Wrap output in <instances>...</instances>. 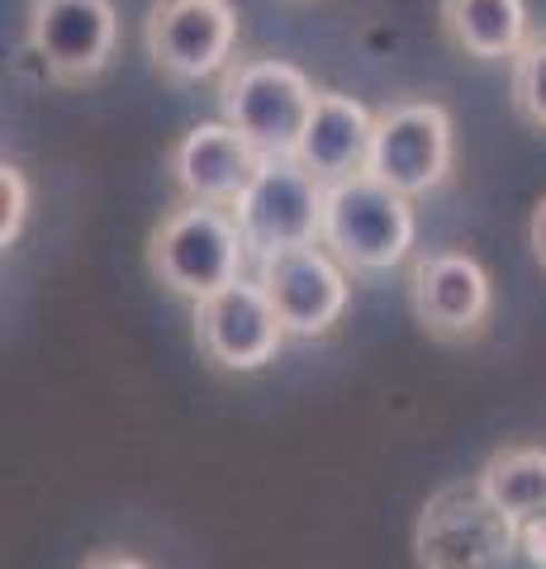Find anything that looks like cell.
<instances>
[{"label": "cell", "mask_w": 546, "mask_h": 569, "mask_svg": "<svg viewBox=\"0 0 546 569\" xmlns=\"http://www.w3.org/2000/svg\"><path fill=\"white\" fill-rule=\"evenodd\" d=\"M248 266V242L234 219V209L186 200L167 209L148 233V271L167 295L200 305L219 295L224 284L242 280Z\"/></svg>", "instance_id": "6da1fadb"}, {"label": "cell", "mask_w": 546, "mask_h": 569, "mask_svg": "<svg viewBox=\"0 0 546 569\" xmlns=\"http://www.w3.org/2000/svg\"><path fill=\"white\" fill-rule=\"evenodd\" d=\"M518 518L504 512L475 479L433 489L414 522L418 569H508L518 556Z\"/></svg>", "instance_id": "7a4b0ae2"}, {"label": "cell", "mask_w": 546, "mask_h": 569, "mask_svg": "<svg viewBox=\"0 0 546 569\" xmlns=\"http://www.w3.org/2000/svg\"><path fill=\"white\" fill-rule=\"evenodd\" d=\"M414 204L409 194L385 186L380 176L357 171L324 190V233L319 242L351 276H385L414 247Z\"/></svg>", "instance_id": "3957f363"}, {"label": "cell", "mask_w": 546, "mask_h": 569, "mask_svg": "<svg viewBox=\"0 0 546 569\" xmlns=\"http://www.w3.org/2000/svg\"><path fill=\"white\" fill-rule=\"evenodd\" d=\"M314 96H319L314 81L295 62L280 58H238L219 86L224 119L242 138H252L267 157H295Z\"/></svg>", "instance_id": "277c9868"}, {"label": "cell", "mask_w": 546, "mask_h": 569, "mask_svg": "<svg viewBox=\"0 0 546 569\" xmlns=\"http://www.w3.org/2000/svg\"><path fill=\"white\" fill-rule=\"evenodd\" d=\"M324 181L305 171L295 157H267L257 181L242 190L234 219L248 242V257H276L286 247L319 242L324 233Z\"/></svg>", "instance_id": "5b68a950"}, {"label": "cell", "mask_w": 546, "mask_h": 569, "mask_svg": "<svg viewBox=\"0 0 546 569\" xmlns=\"http://www.w3.org/2000/svg\"><path fill=\"white\" fill-rule=\"evenodd\" d=\"M190 309H196V347L224 376H252L271 366L290 337L261 280H234Z\"/></svg>", "instance_id": "8992f818"}, {"label": "cell", "mask_w": 546, "mask_h": 569, "mask_svg": "<svg viewBox=\"0 0 546 569\" xmlns=\"http://www.w3.org/2000/svg\"><path fill=\"white\" fill-rule=\"evenodd\" d=\"M451 114L437 100H395L376 114V138H371V176L399 194L437 190L451 176Z\"/></svg>", "instance_id": "52a82bcc"}, {"label": "cell", "mask_w": 546, "mask_h": 569, "mask_svg": "<svg viewBox=\"0 0 546 569\" xmlns=\"http://www.w3.org/2000/svg\"><path fill=\"white\" fill-rule=\"evenodd\" d=\"M143 48L167 81H205L234 62V0H157L143 24Z\"/></svg>", "instance_id": "ba28073f"}, {"label": "cell", "mask_w": 546, "mask_h": 569, "mask_svg": "<svg viewBox=\"0 0 546 569\" xmlns=\"http://www.w3.org/2000/svg\"><path fill=\"white\" fill-rule=\"evenodd\" d=\"M409 305L418 328L433 342L461 347L489 328L495 284H489V271L470 252H451V247L447 252H423L409 266Z\"/></svg>", "instance_id": "9c48e42d"}, {"label": "cell", "mask_w": 546, "mask_h": 569, "mask_svg": "<svg viewBox=\"0 0 546 569\" xmlns=\"http://www.w3.org/2000/svg\"><path fill=\"white\" fill-rule=\"evenodd\" d=\"M257 280L267 284L271 305L290 337H328L343 323L351 299V271L328 252L324 242L286 247L257 261Z\"/></svg>", "instance_id": "30bf717a"}, {"label": "cell", "mask_w": 546, "mask_h": 569, "mask_svg": "<svg viewBox=\"0 0 546 569\" xmlns=\"http://www.w3.org/2000/svg\"><path fill=\"white\" fill-rule=\"evenodd\" d=\"M29 48L52 86H86L115 62L119 14L110 0H33Z\"/></svg>", "instance_id": "8fae6325"}, {"label": "cell", "mask_w": 546, "mask_h": 569, "mask_svg": "<svg viewBox=\"0 0 546 569\" xmlns=\"http://www.w3.org/2000/svg\"><path fill=\"white\" fill-rule=\"evenodd\" d=\"M267 167V152L252 138H242L234 123H196L171 142L167 152V171L171 186L186 200H205V204H224L234 209L242 200V190L257 181V171Z\"/></svg>", "instance_id": "7c38bea8"}, {"label": "cell", "mask_w": 546, "mask_h": 569, "mask_svg": "<svg viewBox=\"0 0 546 569\" xmlns=\"http://www.w3.org/2000/svg\"><path fill=\"white\" fill-rule=\"evenodd\" d=\"M371 138H376V114H366L361 100L343 91H319L305 133H299L295 162L319 176L324 186L347 181V176L371 167Z\"/></svg>", "instance_id": "4fadbf2b"}, {"label": "cell", "mask_w": 546, "mask_h": 569, "mask_svg": "<svg viewBox=\"0 0 546 569\" xmlns=\"http://www.w3.org/2000/svg\"><path fill=\"white\" fill-rule=\"evenodd\" d=\"M447 39L475 62H514L527 43L523 0H443Z\"/></svg>", "instance_id": "5bb4252c"}, {"label": "cell", "mask_w": 546, "mask_h": 569, "mask_svg": "<svg viewBox=\"0 0 546 569\" xmlns=\"http://www.w3.org/2000/svg\"><path fill=\"white\" fill-rule=\"evenodd\" d=\"M480 485L489 498L514 512L518 522L546 512V447H504L480 466Z\"/></svg>", "instance_id": "9a60e30c"}, {"label": "cell", "mask_w": 546, "mask_h": 569, "mask_svg": "<svg viewBox=\"0 0 546 569\" xmlns=\"http://www.w3.org/2000/svg\"><path fill=\"white\" fill-rule=\"evenodd\" d=\"M514 110L546 133V33L527 39L514 58Z\"/></svg>", "instance_id": "2e32d148"}, {"label": "cell", "mask_w": 546, "mask_h": 569, "mask_svg": "<svg viewBox=\"0 0 546 569\" xmlns=\"http://www.w3.org/2000/svg\"><path fill=\"white\" fill-rule=\"evenodd\" d=\"M24 213H29V181L20 167L6 162L0 167V247H6V252L24 233Z\"/></svg>", "instance_id": "e0dca14e"}, {"label": "cell", "mask_w": 546, "mask_h": 569, "mask_svg": "<svg viewBox=\"0 0 546 569\" xmlns=\"http://www.w3.org/2000/svg\"><path fill=\"white\" fill-rule=\"evenodd\" d=\"M518 550L533 569H546V512H537V518H527L518 527Z\"/></svg>", "instance_id": "ac0fdd59"}, {"label": "cell", "mask_w": 546, "mask_h": 569, "mask_svg": "<svg viewBox=\"0 0 546 569\" xmlns=\"http://www.w3.org/2000/svg\"><path fill=\"white\" fill-rule=\"evenodd\" d=\"M81 569H152V565L138 560V556H129V550H96V556L86 560Z\"/></svg>", "instance_id": "d6986e66"}, {"label": "cell", "mask_w": 546, "mask_h": 569, "mask_svg": "<svg viewBox=\"0 0 546 569\" xmlns=\"http://www.w3.org/2000/svg\"><path fill=\"white\" fill-rule=\"evenodd\" d=\"M527 242H533V257H537V266L546 271V194H542V204L533 209V228H527Z\"/></svg>", "instance_id": "ffe728a7"}]
</instances>
